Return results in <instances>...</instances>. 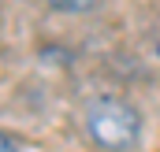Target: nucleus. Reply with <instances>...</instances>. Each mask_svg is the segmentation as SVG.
Returning a JSON list of instances; mask_svg holds the SVG:
<instances>
[{
    "instance_id": "nucleus-3",
    "label": "nucleus",
    "mask_w": 160,
    "mask_h": 152,
    "mask_svg": "<svg viewBox=\"0 0 160 152\" xmlns=\"http://www.w3.org/2000/svg\"><path fill=\"white\" fill-rule=\"evenodd\" d=\"M0 149H4V152H19V145H15L11 134H4V137H0Z\"/></svg>"
},
{
    "instance_id": "nucleus-1",
    "label": "nucleus",
    "mask_w": 160,
    "mask_h": 152,
    "mask_svg": "<svg viewBox=\"0 0 160 152\" xmlns=\"http://www.w3.org/2000/svg\"><path fill=\"white\" fill-rule=\"evenodd\" d=\"M86 130L104 152H130L142 137V115L119 97H97L86 108Z\"/></svg>"
},
{
    "instance_id": "nucleus-4",
    "label": "nucleus",
    "mask_w": 160,
    "mask_h": 152,
    "mask_svg": "<svg viewBox=\"0 0 160 152\" xmlns=\"http://www.w3.org/2000/svg\"><path fill=\"white\" fill-rule=\"evenodd\" d=\"M157 56H160V45H157Z\"/></svg>"
},
{
    "instance_id": "nucleus-2",
    "label": "nucleus",
    "mask_w": 160,
    "mask_h": 152,
    "mask_svg": "<svg viewBox=\"0 0 160 152\" xmlns=\"http://www.w3.org/2000/svg\"><path fill=\"white\" fill-rule=\"evenodd\" d=\"M97 0H48L52 11H67V15H82V11H93Z\"/></svg>"
}]
</instances>
